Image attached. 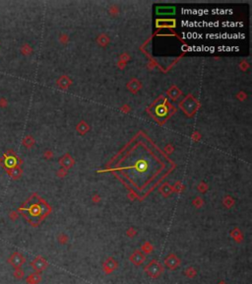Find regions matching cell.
<instances>
[{
	"instance_id": "1",
	"label": "cell",
	"mask_w": 252,
	"mask_h": 284,
	"mask_svg": "<svg viewBox=\"0 0 252 284\" xmlns=\"http://www.w3.org/2000/svg\"><path fill=\"white\" fill-rule=\"evenodd\" d=\"M18 212L23 215L29 223L36 227L50 212V207L37 194H33L18 208Z\"/></svg>"
},
{
	"instance_id": "2",
	"label": "cell",
	"mask_w": 252,
	"mask_h": 284,
	"mask_svg": "<svg viewBox=\"0 0 252 284\" xmlns=\"http://www.w3.org/2000/svg\"><path fill=\"white\" fill-rule=\"evenodd\" d=\"M163 268L162 264L158 261V260H152L147 265H145L144 267V271L145 273H146L149 277L151 278H159V277L162 274Z\"/></svg>"
},
{
	"instance_id": "3",
	"label": "cell",
	"mask_w": 252,
	"mask_h": 284,
	"mask_svg": "<svg viewBox=\"0 0 252 284\" xmlns=\"http://www.w3.org/2000/svg\"><path fill=\"white\" fill-rule=\"evenodd\" d=\"M18 163H19L18 157L15 155L14 152L11 150L6 152L3 155V158L0 159V165H1V167L4 168L5 170L14 168V167L18 166Z\"/></svg>"
},
{
	"instance_id": "4",
	"label": "cell",
	"mask_w": 252,
	"mask_h": 284,
	"mask_svg": "<svg viewBox=\"0 0 252 284\" xmlns=\"http://www.w3.org/2000/svg\"><path fill=\"white\" fill-rule=\"evenodd\" d=\"M48 262L45 257L41 256H36L33 261L31 262V267L35 270V272H42L48 267Z\"/></svg>"
},
{
	"instance_id": "5",
	"label": "cell",
	"mask_w": 252,
	"mask_h": 284,
	"mask_svg": "<svg viewBox=\"0 0 252 284\" xmlns=\"http://www.w3.org/2000/svg\"><path fill=\"white\" fill-rule=\"evenodd\" d=\"M102 267H103V271L104 272V274L109 275V274L114 272V271L118 268V262H116V260L114 257H109L103 262Z\"/></svg>"
},
{
	"instance_id": "6",
	"label": "cell",
	"mask_w": 252,
	"mask_h": 284,
	"mask_svg": "<svg viewBox=\"0 0 252 284\" xmlns=\"http://www.w3.org/2000/svg\"><path fill=\"white\" fill-rule=\"evenodd\" d=\"M7 262L11 265V267H13L14 268H17V267H22V265L26 262V257H25L21 252H13L7 260Z\"/></svg>"
},
{
	"instance_id": "7",
	"label": "cell",
	"mask_w": 252,
	"mask_h": 284,
	"mask_svg": "<svg viewBox=\"0 0 252 284\" xmlns=\"http://www.w3.org/2000/svg\"><path fill=\"white\" fill-rule=\"evenodd\" d=\"M163 264H165L168 269L174 270V269H176L181 264V261H180V258L177 256H176L175 254H172H172H168L165 257Z\"/></svg>"
},
{
	"instance_id": "8",
	"label": "cell",
	"mask_w": 252,
	"mask_h": 284,
	"mask_svg": "<svg viewBox=\"0 0 252 284\" xmlns=\"http://www.w3.org/2000/svg\"><path fill=\"white\" fill-rule=\"evenodd\" d=\"M129 261L132 264L136 265V267H140L146 261V255L143 254L140 250H136L129 256Z\"/></svg>"
},
{
	"instance_id": "9",
	"label": "cell",
	"mask_w": 252,
	"mask_h": 284,
	"mask_svg": "<svg viewBox=\"0 0 252 284\" xmlns=\"http://www.w3.org/2000/svg\"><path fill=\"white\" fill-rule=\"evenodd\" d=\"M138 174H145L149 171V162L146 159H138L134 162L133 166L130 167Z\"/></svg>"
},
{
	"instance_id": "10",
	"label": "cell",
	"mask_w": 252,
	"mask_h": 284,
	"mask_svg": "<svg viewBox=\"0 0 252 284\" xmlns=\"http://www.w3.org/2000/svg\"><path fill=\"white\" fill-rule=\"evenodd\" d=\"M41 281V275L40 272H33L26 277L27 284H40Z\"/></svg>"
},
{
	"instance_id": "11",
	"label": "cell",
	"mask_w": 252,
	"mask_h": 284,
	"mask_svg": "<svg viewBox=\"0 0 252 284\" xmlns=\"http://www.w3.org/2000/svg\"><path fill=\"white\" fill-rule=\"evenodd\" d=\"M7 172V174L12 178L14 179V180H18V179H20L21 176H22V170L20 168V166H16L14 168H11V169H7L5 170Z\"/></svg>"
},
{
	"instance_id": "12",
	"label": "cell",
	"mask_w": 252,
	"mask_h": 284,
	"mask_svg": "<svg viewBox=\"0 0 252 284\" xmlns=\"http://www.w3.org/2000/svg\"><path fill=\"white\" fill-rule=\"evenodd\" d=\"M154 250H155L154 246L147 241V242H145L143 245H141V250L140 251L145 255H150L154 252Z\"/></svg>"
},
{
	"instance_id": "13",
	"label": "cell",
	"mask_w": 252,
	"mask_h": 284,
	"mask_svg": "<svg viewBox=\"0 0 252 284\" xmlns=\"http://www.w3.org/2000/svg\"><path fill=\"white\" fill-rule=\"evenodd\" d=\"M230 236L232 237V239H234L236 243H241L243 241V235L241 234V232L237 229V228H235L234 231L230 232Z\"/></svg>"
},
{
	"instance_id": "14",
	"label": "cell",
	"mask_w": 252,
	"mask_h": 284,
	"mask_svg": "<svg viewBox=\"0 0 252 284\" xmlns=\"http://www.w3.org/2000/svg\"><path fill=\"white\" fill-rule=\"evenodd\" d=\"M184 274H185V276L187 277V278H191L192 279V278H194V277L197 275V270L195 269L193 267H188L184 270Z\"/></svg>"
},
{
	"instance_id": "15",
	"label": "cell",
	"mask_w": 252,
	"mask_h": 284,
	"mask_svg": "<svg viewBox=\"0 0 252 284\" xmlns=\"http://www.w3.org/2000/svg\"><path fill=\"white\" fill-rule=\"evenodd\" d=\"M13 275L16 279L18 280H21L25 277V271L22 267H17V268H14V272H13Z\"/></svg>"
},
{
	"instance_id": "16",
	"label": "cell",
	"mask_w": 252,
	"mask_h": 284,
	"mask_svg": "<svg viewBox=\"0 0 252 284\" xmlns=\"http://www.w3.org/2000/svg\"><path fill=\"white\" fill-rule=\"evenodd\" d=\"M157 115L160 116H165L167 115V108L165 107V105H160L157 108Z\"/></svg>"
},
{
	"instance_id": "17",
	"label": "cell",
	"mask_w": 252,
	"mask_h": 284,
	"mask_svg": "<svg viewBox=\"0 0 252 284\" xmlns=\"http://www.w3.org/2000/svg\"><path fill=\"white\" fill-rule=\"evenodd\" d=\"M57 241L60 245H66L68 242V236L65 235V234H60L57 237Z\"/></svg>"
},
{
	"instance_id": "18",
	"label": "cell",
	"mask_w": 252,
	"mask_h": 284,
	"mask_svg": "<svg viewBox=\"0 0 252 284\" xmlns=\"http://www.w3.org/2000/svg\"><path fill=\"white\" fill-rule=\"evenodd\" d=\"M8 106V101L6 98H0V108L4 109Z\"/></svg>"
},
{
	"instance_id": "19",
	"label": "cell",
	"mask_w": 252,
	"mask_h": 284,
	"mask_svg": "<svg viewBox=\"0 0 252 284\" xmlns=\"http://www.w3.org/2000/svg\"><path fill=\"white\" fill-rule=\"evenodd\" d=\"M18 216H19V213L17 211H11L9 213V218L12 220V221H16L18 219Z\"/></svg>"
},
{
	"instance_id": "20",
	"label": "cell",
	"mask_w": 252,
	"mask_h": 284,
	"mask_svg": "<svg viewBox=\"0 0 252 284\" xmlns=\"http://www.w3.org/2000/svg\"><path fill=\"white\" fill-rule=\"evenodd\" d=\"M136 234H137V232L133 229V228H130V229L126 232V235H127L129 238H133L134 236H136Z\"/></svg>"
},
{
	"instance_id": "21",
	"label": "cell",
	"mask_w": 252,
	"mask_h": 284,
	"mask_svg": "<svg viewBox=\"0 0 252 284\" xmlns=\"http://www.w3.org/2000/svg\"><path fill=\"white\" fill-rule=\"evenodd\" d=\"M217 284H228L225 281H224V280H222V281H220V282H218Z\"/></svg>"
}]
</instances>
